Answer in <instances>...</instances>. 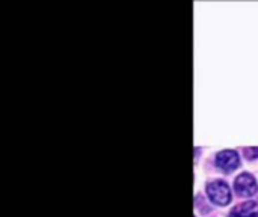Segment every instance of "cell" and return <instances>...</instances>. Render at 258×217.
Listing matches in <instances>:
<instances>
[{
  "label": "cell",
  "mask_w": 258,
  "mask_h": 217,
  "mask_svg": "<svg viewBox=\"0 0 258 217\" xmlns=\"http://www.w3.org/2000/svg\"><path fill=\"white\" fill-rule=\"evenodd\" d=\"M248 154H249L251 158L257 157V155H258V148H249V149H248Z\"/></svg>",
  "instance_id": "5b68a950"
},
{
  "label": "cell",
  "mask_w": 258,
  "mask_h": 217,
  "mask_svg": "<svg viewBox=\"0 0 258 217\" xmlns=\"http://www.w3.org/2000/svg\"><path fill=\"white\" fill-rule=\"evenodd\" d=\"M216 165L222 171L231 172V171H234L240 165V161H239V157H237V154L234 151H222L216 157Z\"/></svg>",
  "instance_id": "7a4b0ae2"
},
{
  "label": "cell",
  "mask_w": 258,
  "mask_h": 217,
  "mask_svg": "<svg viewBox=\"0 0 258 217\" xmlns=\"http://www.w3.org/2000/svg\"><path fill=\"white\" fill-rule=\"evenodd\" d=\"M207 193L210 196V199L218 204V205H227L231 201V192L227 183L224 181H215L210 183L207 187Z\"/></svg>",
  "instance_id": "6da1fadb"
},
{
  "label": "cell",
  "mask_w": 258,
  "mask_h": 217,
  "mask_svg": "<svg viewBox=\"0 0 258 217\" xmlns=\"http://www.w3.org/2000/svg\"><path fill=\"white\" fill-rule=\"evenodd\" d=\"M230 217H258V205L255 202H246L236 207Z\"/></svg>",
  "instance_id": "277c9868"
},
{
  "label": "cell",
  "mask_w": 258,
  "mask_h": 217,
  "mask_svg": "<svg viewBox=\"0 0 258 217\" xmlns=\"http://www.w3.org/2000/svg\"><path fill=\"white\" fill-rule=\"evenodd\" d=\"M236 190L240 196H252L257 192L255 180L249 174H243L236 180Z\"/></svg>",
  "instance_id": "3957f363"
}]
</instances>
